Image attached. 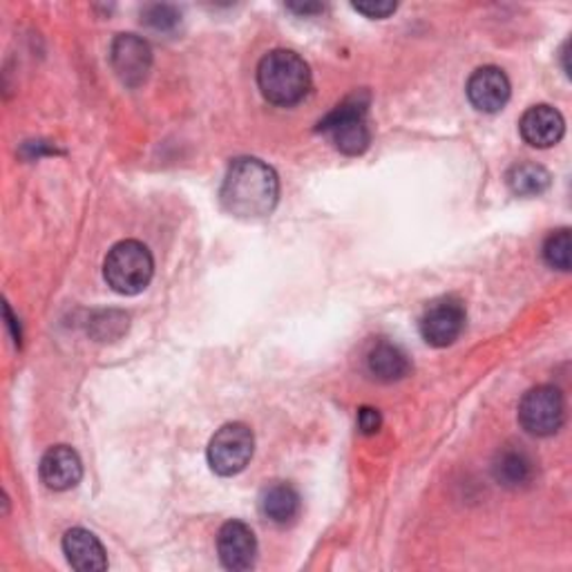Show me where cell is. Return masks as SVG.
Returning <instances> with one entry per match:
<instances>
[{"label":"cell","instance_id":"1","mask_svg":"<svg viewBox=\"0 0 572 572\" xmlns=\"http://www.w3.org/2000/svg\"><path fill=\"white\" fill-rule=\"evenodd\" d=\"M222 207L242 220H258L273 213L280 198V179L260 159L242 157L229 165L222 183Z\"/></svg>","mask_w":572,"mask_h":572},{"label":"cell","instance_id":"2","mask_svg":"<svg viewBox=\"0 0 572 572\" xmlns=\"http://www.w3.org/2000/svg\"><path fill=\"white\" fill-rule=\"evenodd\" d=\"M258 86L269 103L291 108L309 94L311 72L300 54L291 50H273L260 61Z\"/></svg>","mask_w":572,"mask_h":572},{"label":"cell","instance_id":"3","mask_svg":"<svg viewBox=\"0 0 572 572\" xmlns=\"http://www.w3.org/2000/svg\"><path fill=\"white\" fill-rule=\"evenodd\" d=\"M154 273V262L145 244L137 240H126L112 247L106 258L103 275L108 287L121 295H137L141 293Z\"/></svg>","mask_w":572,"mask_h":572},{"label":"cell","instance_id":"4","mask_svg":"<svg viewBox=\"0 0 572 572\" xmlns=\"http://www.w3.org/2000/svg\"><path fill=\"white\" fill-rule=\"evenodd\" d=\"M318 130L329 134L340 152L362 154L371 141V132L367 126V103L358 97L340 103L320 121Z\"/></svg>","mask_w":572,"mask_h":572},{"label":"cell","instance_id":"5","mask_svg":"<svg viewBox=\"0 0 572 572\" xmlns=\"http://www.w3.org/2000/svg\"><path fill=\"white\" fill-rule=\"evenodd\" d=\"M565 421L563 394L552 385H539L530 390L519 405L521 428L539 439L552 436L561 430Z\"/></svg>","mask_w":572,"mask_h":572},{"label":"cell","instance_id":"6","mask_svg":"<svg viewBox=\"0 0 572 572\" xmlns=\"http://www.w3.org/2000/svg\"><path fill=\"white\" fill-rule=\"evenodd\" d=\"M255 436L244 423H229L209 443V463L220 476L240 474L253 459Z\"/></svg>","mask_w":572,"mask_h":572},{"label":"cell","instance_id":"7","mask_svg":"<svg viewBox=\"0 0 572 572\" xmlns=\"http://www.w3.org/2000/svg\"><path fill=\"white\" fill-rule=\"evenodd\" d=\"M465 307L456 298L434 300L421 315V335L432 347H450L465 329Z\"/></svg>","mask_w":572,"mask_h":572},{"label":"cell","instance_id":"8","mask_svg":"<svg viewBox=\"0 0 572 572\" xmlns=\"http://www.w3.org/2000/svg\"><path fill=\"white\" fill-rule=\"evenodd\" d=\"M110 61L117 77L126 86L137 88L148 79V72L152 68V50L141 37L119 34L112 43Z\"/></svg>","mask_w":572,"mask_h":572},{"label":"cell","instance_id":"9","mask_svg":"<svg viewBox=\"0 0 572 572\" xmlns=\"http://www.w3.org/2000/svg\"><path fill=\"white\" fill-rule=\"evenodd\" d=\"M468 99L479 112L494 114L505 108L510 99V81L503 70L488 66L479 68L468 81Z\"/></svg>","mask_w":572,"mask_h":572},{"label":"cell","instance_id":"10","mask_svg":"<svg viewBox=\"0 0 572 572\" xmlns=\"http://www.w3.org/2000/svg\"><path fill=\"white\" fill-rule=\"evenodd\" d=\"M218 552L229 570H249L255 563L258 541L253 530L242 521H229L218 534Z\"/></svg>","mask_w":572,"mask_h":572},{"label":"cell","instance_id":"11","mask_svg":"<svg viewBox=\"0 0 572 572\" xmlns=\"http://www.w3.org/2000/svg\"><path fill=\"white\" fill-rule=\"evenodd\" d=\"M39 474H41V481L46 483V488H50L54 492H66V490H72L74 485H79V481L83 476V465H81L79 454L72 448L57 445V448L48 450L46 456L41 459Z\"/></svg>","mask_w":572,"mask_h":572},{"label":"cell","instance_id":"12","mask_svg":"<svg viewBox=\"0 0 572 572\" xmlns=\"http://www.w3.org/2000/svg\"><path fill=\"white\" fill-rule=\"evenodd\" d=\"M521 137L532 148H550L561 141L565 123L552 106H532L519 121Z\"/></svg>","mask_w":572,"mask_h":572},{"label":"cell","instance_id":"13","mask_svg":"<svg viewBox=\"0 0 572 572\" xmlns=\"http://www.w3.org/2000/svg\"><path fill=\"white\" fill-rule=\"evenodd\" d=\"M63 552L70 565L79 572H101L108 568V556L101 541L83 528H72L63 536Z\"/></svg>","mask_w":572,"mask_h":572},{"label":"cell","instance_id":"14","mask_svg":"<svg viewBox=\"0 0 572 572\" xmlns=\"http://www.w3.org/2000/svg\"><path fill=\"white\" fill-rule=\"evenodd\" d=\"M492 474L499 485L519 490L528 485L534 476V461L532 456L521 448H505L496 454L492 463Z\"/></svg>","mask_w":572,"mask_h":572},{"label":"cell","instance_id":"15","mask_svg":"<svg viewBox=\"0 0 572 572\" xmlns=\"http://www.w3.org/2000/svg\"><path fill=\"white\" fill-rule=\"evenodd\" d=\"M369 373L380 383H397L410 373V360L405 351L392 342H378L367 355Z\"/></svg>","mask_w":572,"mask_h":572},{"label":"cell","instance_id":"16","mask_svg":"<svg viewBox=\"0 0 572 572\" xmlns=\"http://www.w3.org/2000/svg\"><path fill=\"white\" fill-rule=\"evenodd\" d=\"M260 510L269 521L287 525L300 514V494L289 483H273L264 488L260 496Z\"/></svg>","mask_w":572,"mask_h":572},{"label":"cell","instance_id":"17","mask_svg":"<svg viewBox=\"0 0 572 572\" xmlns=\"http://www.w3.org/2000/svg\"><path fill=\"white\" fill-rule=\"evenodd\" d=\"M508 185L519 198H539L550 188V172L539 163H516L505 177Z\"/></svg>","mask_w":572,"mask_h":572},{"label":"cell","instance_id":"18","mask_svg":"<svg viewBox=\"0 0 572 572\" xmlns=\"http://www.w3.org/2000/svg\"><path fill=\"white\" fill-rule=\"evenodd\" d=\"M570 231L561 229L554 231L552 235H548V240L543 242V260L550 269L556 271H570Z\"/></svg>","mask_w":572,"mask_h":572},{"label":"cell","instance_id":"19","mask_svg":"<svg viewBox=\"0 0 572 572\" xmlns=\"http://www.w3.org/2000/svg\"><path fill=\"white\" fill-rule=\"evenodd\" d=\"M90 331L99 342H112L128 331V315L121 311L97 313L90 322Z\"/></svg>","mask_w":572,"mask_h":572},{"label":"cell","instance_id":"20","mask_svg":"<svg viewBox=\"0 0 572 572\" xmlns=\"http://www.w3.org/2000/svg\"><path fill=\"white\" fill-rule=\"evenodd\" d=\"M181 14L172 6H150L143 12V23L157 32H170L177 28Z\"/></svg>","mask_w":572,"mask_h":572},{"label":"cell","instance_id":"21","mask_svg":"<svg viewBox=\"0 0 572 572\" xmlns=\"http://www.w3.org/2000/svg\"><path fill=\"white\" fill-rule=\"evenodd\" d=\"M353 10L367 19H388L397 12V3H355Z\"/></svg>","mask_w":572,"mask_h":572},{"label":"cell","instance_id":"22","mask_svg":"<svg viewBox=\"0 0 572 572\" xmlns=\"http://www.w3.org/2000/svg\"><path fill=\"white\" fill-rule=\"evenodd\" d=\"M380 425H383V419H380V412L373 410V408H362L358 412V428L362 434L371 436L380 430Z\"/></svg>","mask_w":572,"mask_h":572},{"label":"cell","instance_id":"23","mask_svg":"<svg viewBox=\"0 0 572 572\" xmlns=\"http://www.w3.org/2000/svg\"><path fill=\"white\" fill-rule=\"evenodd\" d=\"M6 315H8V324H10V329H12V335H14V340L21 344V327H19V324H17V320H14L10 304H6Z\"/></svg>","mask_w":572,"mask_h":572},{"label":"cell","instance_id":"24","mask_svg":"<svg viewBox=\"0 0 572 572\" xmlns=\"http://www.w3.org/2000/svg\"><path fill=\"white\" fill-rule=\"evenodd\" d=\"M291 12H298V14H315V12H322V6H289Z\"/></svg>","mask_w":572,"mask_h":572}]
</instances>
